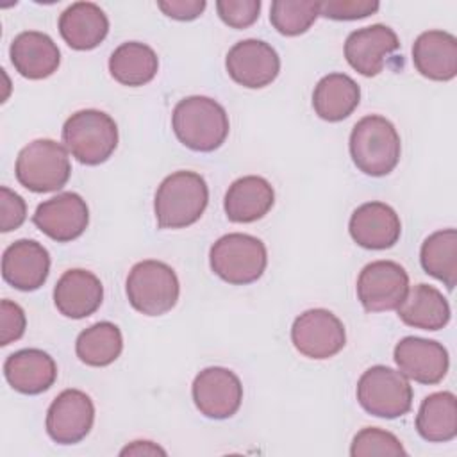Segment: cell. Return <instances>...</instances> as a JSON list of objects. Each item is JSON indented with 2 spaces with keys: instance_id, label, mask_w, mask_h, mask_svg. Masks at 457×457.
<instances>
[{
  "instance_id": "obj_1",
  "label": "cell",
  "mask_w": 457,
  "mask_h": 457,
  "mask_svg": "<svg viewBox=\"0 0 457 457\" xmlns=\"http://www.w3.org/2000/svg\"><path fill=\"white\" fill-rule=\"evenodd\" d=\"M171 127L177 139L195 152H214L228 136V114L209 96L182 98L171 114Z\"/></svg>"
},
{
  "instance_id": "obj_2",
  "label": "cell",
  "mask_w": 457,
  "mask_h": 457,
  "mask_svg": "<svg viewBox=\"0 0 457 457\" xmlns=\"http://www.w3.org/2000/svg\"><path fill=\"white\" fill-rule=\"evenodd\" d=\"M209 202L205 179L180 170L168 175L155 191L154 212L161 228H184L200 220Z\"/></svg>"
},
{
  "instance_id": "obj_3",
  "label": "cell",
  "mask_w": 457,
  "mask_h": 457,
  "mask_svg": "<svg viewBox=\"0 0 457 457\" xmlns=\"http://www.w3.org/2000/svg\"><path fill=\"white\" fill-rule=\"evenodd\" d=\"M348 146L353 164L370 177L391 173L402 154V143L395 125L378 114L364 116L353 125Z\"/></svg>"
},
{
  "instance_id": "obj_4",
  "label": "cell",
  "mask_w": 457,
  "mask_h": 457,
  "mask_svg": "<svg viewBox=\"0 0 457 457\" xmlns=\"http://www.w3.org/2000/svg\"><path fill=\"white\" fill-rule=\"evenodd\" d=\"M62 143L79 162L102 164L118 146L116 121L98 109L77 111L62 125Z\"/></svg>"
},
{
  "instance_id": "obj_5",
  "label": "cell",
  "mask_w": 457,
  "mask_h": 457,
  "mask_svg": "<svg viewBox=\"0 0 457 457\" xmlns=\"http://www.w3.org/2000/svg\"><path fill=\"white\" fill-rule=\"evenodd\" d=\"M211 270L225 282L245 286L259 280L268 264L264 243L250 234L221 236L209 252Z\"/></svg>"
},
{
  "instance_id": "obj_6",
  "label": "cell",
  "mask_w": 457,
  "mask_h": 457,
  "mask_svg": "<svg viewBox=\"0 0 457 457\" xmlns=\"http://www.w3.org/2000/svg\"><path fill=\"white\" fill-rule=\"evenodd\" d=\"M14 173L18 182L32 193L57 191L71 175L68 150L54 139H36L20 150Z\"/></svg>"
},
{
  "instance_id": "obj_7",
  "label": "cell",
  "mask_w": 457,
  "mask_h": 457,
  "mask_svg": "<svg viewBox=\"0 0 457 457\" xmlns=\"http://www.w3.org/2000/svg\"><path fill=\"white\" fill-rule=\"evenodd\" d=\"M127 298L145 316H162L179 300L180 286L171 266L146 259L132 266L127 277Z\"/></svg>"
},
{
  "instance_id": "obj_8",
  "label": "cell",
  "mask_w": 457,
  "mask_h": 457,
  "mask_svg": "<svg viewBox=\"0 0 457 457\" xmlns=\"http://www.w3.org/2000/svg\"><path fill=\"white\" fill-rule=\"evenodd\" d=\"M357 400L366 412L377 418L395 420L411 411L412 387L402 371L377 364L361 375Z\"/></svg>"
},
{
  "instance_id": "obj_9",
  "label": "cell",
  "mask_w": 457,
  "mask_h": 457,
  "mask_svg": "<svg viewBox=\"0 0 457 457\" xmlns=\"http://www.w3.org/2000/svg\"><path fill=\"white\" fill-rule=\"evenodd\" d=\"M295 348L309 359H328L339 353L346 343L343 321L327 309L302 312L291 327Z\"/></svg>"
},
{
  "instance_id": "obj_10",
  "label": "cell",
  "mask_w": 457,
  "mask_h": 457,
  "mask_svg": "<svg viewBox=\"0 0 457 457\" xmlns=\"http://www.w3.org/2000/svg\"><path fill=\"white\" fill-rule=\"evenodd\" d=\"M409 291V275L395 261H373L357 278V298L368 312L398 309Z\"/></svg>"
},
{
  "instance_id": "obj_11",
  "label": "cell",
  "mask_w": 457,
  "mask_h": 457,
  "mask_svg": "<svg viewBox=\"0 0 457 457\" xmlns=\"http://www.w3.org/2000/svg\"><path fill=\"white\" fill-rule=\"evenodd\" d=\"M191 393L200 414L211 420H227L234 416L243 402L239 377L221 366L202 370L193 380Z\"/></svg>"
},
{
  "instance_id": "obj_12",
  "label": "cell",
  "mask_w": 457,
  "mask_h": 457,
  "mask_svg": "<svg viewBox=\"0 0 457 457\" xmlns=\"http://www.w3.org/2000/svg\"><path fill=\"white\" fill-rule=\"evenodd\" d=\"M225 66L230 79L239 86L261 89L277 79L280 71V57L270 43L245 39L228 50Z\"/></svg>"
},
{
  "instance_id": "obj_13",
  "label": "cell",
  "mask_w": 457,
  "mask_h": 457,
  "mask_svg": "<svg viewBox=\"0 0 457 457\" xmlns=\"http://www.w3.org/2000/svg\"><path fill=\"white\" fill-rule=\"evenodd\" d=\"M95 421L93 400L80 389H64L46 411V432L59 445L82 441Z\"/></svg>"
},
{
  "instance_id": "obj_14",
  "label": "cell",
  "mask_w": 457,
  "mask_h": 457,
  "mask_svg": "<svg viewBox=\"0 0 457 457\" xmlns=\"http://www.w3.org/2000/svg\"><path fill=\"white\" fill-rule=\"evenodd\" d=\"M34 225L57 243H70L84 234L89 223L86 200L71 191L41 202L32 216Z\"/></svg>"
},
{
  "instance_id": "obj_15",
  "label": "cell",
  "mask_w": 457,
  "mask_h": 457,
  "mask_svg": "<svg viewBox=\"0 0 457 457\" xmlns=\"http://www.w3.org/2000/svg\"><path fill=\"white\" fill-rule=\"evenodd\" d=\"M393 357L398 370L407 378L427 386L439 384L446 377L450 364L448 352L441 343L414 336L400 339Z\"/></svg>"
},
{
  "instance_id": "obj_16",
  "label": "cell",
  "mask_w": 457,
  "mask_h": 457,
  "mask_svg": "<svg viewBox=\"0 0 457 457\" xmlns=\"http://www.w3.org/2000/svg\"><path fill=\"white\" fill-rule=\"evenodd\" d=\"M400 46L396 32L387 25H370L353 30L345 41V57L348 64L364 77L378 75L386 59Z\"/></svg>"
},
{
  "instance_id": "obj_17",
  "label": "cell",
  "mask_w": 457,
  "mask_h": 457,
  "mask_svg": "<svg viewBox=\"0 0 457 457\" xmlns=\"http://www.w3.org/2000/svg\"><path fill=\"white\" fill-rule=\"evenodd\" d=\"M50 273V253L34 239H18L2 255V277L20 291L39 289Z\"/></svg>"
},
{
  "instance_id": "obj_18",
  "label": "cell",
  "mask_w": 457,
  "mask_h": 457,
  "mask_svg": "<svg viewBox=\"0 0 457 457\" xmlns=\"http://www.w3.org/2000/svg\"><path fill=\"white\" fill-rule=\"evenodd\" d=\"M352 239L368 250H386L396 245L402 223L396 211L384 202H366L359 205L348 223Z\"/></svg>"
},
{
  "instance_id": "obj_19",
  "label": "cell",
  "mask_w": 457,
  "mask_h": 457,
  "mask_svg": "<svg viewBox=\"0 0 457 457\" xmlns=\"http://www.w3.org/2000/svg\"><path fill=\"white\" fill-rule=\"evenodd\" d=\"M104 298L100 278L87 270H68L61 275L54 287V303L57 311L71 320L91 316Z\"/></svg>"
},
{
  "instance_id": "obj_20",
  "label": "cell",
  "mask_w": 457,
  "mask_h": 457,
  "mask_svg": "<svg viewBox=\"0 0 457 457\" xmlns=\"http://www.w3.org/2000/svg\"><path fill=\"white\" fill-rule=\"evenodd\" d=\"M9 55L14 70L29 80H41L54 75L61 62V52L54 39L37 30L18 34L11 43Z\"/></svg>"
},
{
  "instance_id": "obj_21",
  "label": "cell",
  "mask_w": 457,
  "mask_h": 457,
  "mask_svg": "<svg viewBox=\"0 0 457 457\" xmlns=\"http://www.w3.org/2000/svg\"><path fill=\"white\" fill-rule=\"evenodd\" d=\"M9 386L21 395H39L50 389L57 378L55 361L39 348H23L4 362Z\"/></svg>"
},
{
  "instance_id": "obj_22",
  "label": "cell",
  "mask_w": 457,
  "mask_h": 457,
  "mask_svg": "<svg viewBox=\"0 0 457 457\" xmlns=\"http://www.w3.org/2000/svg\"><path fill=\"white\" fill-rule=\"evenodd\" d=\"M412 62L425 79L452 80L457 75V37L445 30L421 32L412 45Z\"/></svg>"
},
{
  "instance_id": "obj_23",
  "label": "cell",
  "mask_w": 457,
  "mask_h": 457,
  "mask_svg": "<svg viewBox=\"0 0 457 457\" xmlns=\"http://www.w3.org/2000/svg\"><path fill=\"white\" fill-rule=\"evenodd\" d=\"M275 202L271 184L257 175H246L234 180L223 200L225 214L234 223H252L264 218Z\"/></svg>"
},
{
  "instance_id": "obj_24",
  "label": "cell",
  "mask_w": 457,
  "mask_h": 457,
  "mask_svg": "<svg viewBox=\"0 0 457 457\" xmlns=\"http://www.w3.org/2000/svg\"><path fill=\"white\" fill-rule=\"evenodd\" d=\"M59 32L73 50L96 48L109 32V20L100 5L93 2H75L59 16Z\"/></svg>"
},
{
  "instance_id": "obj_25",
  "label": "cell",
  "mask_w": 457,
  "mask_h": 457,
  "mask_svg": "<svg viewBox=\"0 0 457 457\" xmlns=\"http://www.w3.org/2000/svg\"><path fill=\"white\" fill-rule=\"evenodd\" d=\"M359 84L346 73L325 75L312 91L314 112L330 123L348 118L359 105Z\"/></svg>"
},
{
  "instance_id": "obj_26",
  "label": "cell",
  "mask_w": 457,
  "mask_h": 457,
  "mask_svg": "<svg viewBox=\"0 0 457 457\" xmlns=\"http://www.w3.org/2000/svg\"><path fill=\"white\" fill-rule=\"evenodd\" d=\"M450 305L439 289L428 284L411 287L398 305L400 320L414 328L439 330L450 321Z\"/></svg>"
},
{
  "instance_id": "obj_27",
  "label": "cell",
  "mask_w": 457,
  "mask_h": 457,
  "mask_svg": "<svg viewBox=\"0 0 457 457\" xmlns=\"http://www.w3.org/2000/svg\"><path fill=\"white\" fill-rule=\"evenodd\" d=\"M157 54L139 41L121 43L109 57V71L112 79L129 87L148 84L157 75Z\"/></svg>"
},
{
  "instance_id": "obj_28",
  "label": "cell",
  "mask_w": 457,
  "mask_h": 457,
  "mask_svg": "<svg viewBox=\"0 0 457 457\" xmlns=\"http://www.w3.org/2000/svg\"><path fill=\"white\" fill-rule=\"evenodd\" d=\"M418 434L430 443H446L457 436V398L450 391L428 395L416 414Z\"/></svg>"
},
{
  "instance_id": "obj_29",
  "label": "cell",
  "mask_w": 457,
  "mask_h": 457,
  "mask_svg": "<svg viewBox=\"0 0 457 457\" xmlns=\"http://www.w3.org/2000/svg\"><path fill=\"white\" fill-rule=\"evenodd\" d=\"M420 261L425 273L452 291L457 284V230L443 228L430 234L421 245Z\"/></svg>"
},
{
  "instance_id": "obj_30",
  "label": "cell",
  "mask_w": 457,
  "mask_h": 457,
  "mask_svg": "<svg viewBox=\"0 0 457 457\" xmlns=\"http://www.w3.org/2000/svg\"><path fill=\"white\" fill-rule=\"evenodd\" d=\"M123 350L121 330L111 321H98L82 330L75 341L77 357L95 368L109 366Z\"/></svg>"
},
{
  "instance_id": "obj_31",
  "label": "cell",
  "mask_w": 457,
  "mask_h": 457,
  "mask_svg": "<svg viewBox=\"0 0 457 457\" xmlns=\"http://www.w3.org/2000/svg\"><path fill=\"white\" fill-rule=\"evenodd\" d=\"M320 16V2L275 0L270 7V21L282 36H300Z\"/></svg>"
},
{
  "instance_id": "obj_32",
  "label": "cell",
  "mask_w": 457,
  "mask_h": 457,
  "mask_svg": "<svg viewBox=\"0 0 457 457\" xmlns=\"http://www.w3.org/2000/svg\"><path fill=\"white\" fill-rule=\"evenodd\" d=\"M352 457H366V455H407L400 439L382 428L366 427L359 430L350 446Z\"/></svg>"
},
{
  "instance_id": "obj_33",
  "label": "cell",
  "mask_w": 457,
  "mask_h": 457,
  "mask_svg": "<svg viewBox=\"0 0 457 457\" xmlns=\"http://www.w3.org/2000/svg\"><path fill=\"white\" fill-rule=\"evenodd\" d=\"M216 11L228 27L246 29L257 21L261 0H218Z\"/></svg>"
},
{
  "instance_id": "obj_34",
  "label": "cell",
  "mask_w": 457,
  "mask_h": 457,
  "mask_svg": "<svg viewBox=\"0 0 457 457\" xmlns=\"http://www.w3.org/2000/svg\"><path fill=\"white\" fill-rule=\"evenodd\" d=\"M380 7L375 0H325L320 2V14L330 20H361Z\"/></svg>"
},
{
  "instance_id": "obj_35",
  "label": "cell",
  "mask_w": 457,
  "mask_h": 457,
  "mask_svg": "<svg viewBox=\"0 0 457 457\" xmlns=\"http://www.w3.org/2000/svg\"><path fill=\"white\" fill-rule=\"evenodd\" d=\"M27 218V204L25 200L11 191L9 187H0V230L11 232L23 225Z\"/></svg>"
},
{
  "instance_id": "obj_36",
  "label": "cell",
  "mask_w": 457,
  "mask_h": 457,
  "mask_svg": "<svg viewBox=\"0 0 457 457\" xmlns=\"http://www.w3.org/2000/svg\"><path fill=\"white\" fill-rule=\"evenodd\" d=\"M0 312V345L7 346L9 343L18 341L25 334L27 318L23 309L11 300H2Z\"/></svg>"
},
{
  "instance_id": "obj_37",
  "label": "cell",
  "mask_w": 457,
  "mask_h": 457,
  "mask_svg": "<svg viewBox=\"0 0 457 457\" xmlns=\"http://www.w3.org/2000/svg\"><path fill=\"white\" fill-rule=\"evenodd\" d=\"M205 0H161L157 7L173 20L179 21H191L198 18L205 9Z\"/></svg>"
},
{
  "instance_id": "obj_38",
  "label": "cell",
  "mask_w": 457,
  "mask_h": 457,
  "mask_svg": "<svg viewBox=\"0 0 457 457\" xmlns=\"http://www.w3.org/2000/svg\"><path fill=\"white\" fill-rule=\"evenodd\" d=\"M120 455H166V452L152 441H134L127 445Z\"/></svg>"
}]
</instances>
